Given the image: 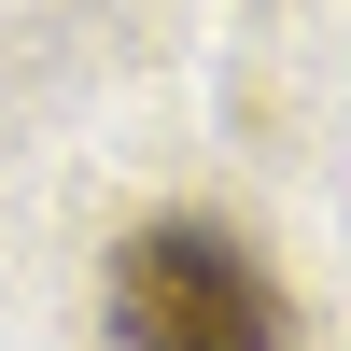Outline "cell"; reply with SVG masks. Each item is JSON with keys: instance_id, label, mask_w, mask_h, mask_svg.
Segmentation results:
<instances>
[{"instance_id": "obj_1", "label": "cell", "mask_w": 351, "mask_h": 351, "mask_svg": "<svg viewBox=\"0 0 351 351\" xmlns=\"http://www.w3.org/2000/svg\"><path fill=\"white\" fill-rule=\"evenodd\" d=\"M112 337H141V351H267V337H295V309L225 225H141L112 253Z\"/></svg>"}]
</instances>
